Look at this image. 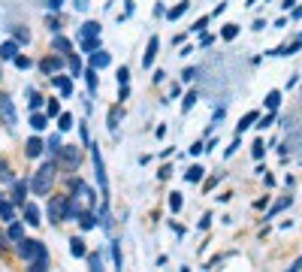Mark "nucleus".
<instances>
[{"label": "nucleus", "mask_w": 302, "mask_h": 272, "mask_svg": "<svg viewBox=\"0 0 302 272\" xmlns=\"http://www.w3.org/2000/svg\"><path fill=\"white\" fill-rule=\"evenodd\" d=\"M30 127H33V130H46V127H48V115H43V112H33L30 115Z\"/></svg>", "instance_id": "obj_27"}, {"label": "nucleus", "mask_w": 302, "mask_h": 272, "mask_svg": "<svg viewBox=\"0 0 302 272\" xmlns=\"http://www.w3.org/2000/svg\"><path fill=\"white\" fill-rule=\"evenodd\" d=\"M79 46H82V51H88V54H94V51L100 49V25H97V22H85V25H82V30H79Z\"/></svg>", "instance_id": "obj_4"}, {"label": "nucleus", "mask_w": 302, "mask_h": 272, "mask_svg": "<svg viewBox=\"0 0 302 272\" xmlns=\"http://www.w3.org/2000/svg\"><path fill=\"white\" fill-rule=\"evenodd\" d=\"M46 148H48V154H51V157H58V154H61V148H64V145H61V136H58V133H51V136H48V142H46Z\"/></svg>", "instance_id": "obj_28"}, {"label": "nucleus", "mask_w": 302, "mask_h": 272, "mask_svg": "<svg viewBox=\"0 0 302 272\" xmlns=\"http://www.w3.org/2000/svg\"><path fill=\"white\" fill-rule=\"evenodd\" d=\"M169 175H172V163H169V167H161V173H157V178H163V181H166Z\"/></svg>", "instance_id": "obj_55"}, {"label": "nucleus", "mask_w": 302, "mask_h": 272, "mask_svg": "<svg viewBox=\"0 0 302 272\" xmlns=\"http://www.w3.org/2000/svg\"><path fill=\"white\" fill-rule=\"evenodd\" d=\"M46 22H48V30H51V33H58V30H61V25H58V18H55V12H51V15L46 18Z\"/></svg>", "instance_id": "obj_50"}, {"label": "nucleus", "mask_w": 302, "mask_h": 272, "mask_svg": "<svg viewBox=\"0 0 302 272\" xmlns=\"http://www.w3.org/2000/svg\"><path fill=\"white\" fill-rule=\"evenodd\" d=\"M88 266H91V269H103V257H100V254H88Z\"/></svg>", "instance_id": "obj_43"}, {"label": "nucleus", "mask_w": 302, "mask_h": 272, "mask_svg": "<svg viewBox=\"0 0 302 272\" xmlns=\"http://www.w3.org/2000/svg\"><path fill=\"white\" fill-rule=\"evenodd\" d=\"M251 154H254V160H263V154H266V148H263V139H257V142L251 145Z\"/></svg>", "instance_id": "obj_42"}, {"label": "nucleus", "mask_w": 302, "mask_h": 272, "mask_svg": "<svg viewBox=\"0 0 302 272\" xmlns=\"http://www.w3.org/2000/svg\"><path fill=\"white\" fill-rule=\"evenodd\" d=\"M55 170H58V160L51 157V160H46L43 167L33 173V178H30V191L37 194V197H48L51 181H55Z\"/></svg>", "instance_id": "obj_3"}, {"label": "nucleus", "mask_w": 302, "mask_h": 272, "mask_svg": "<svg viewBox=\"0 0 302 272\" xmlns=\"http://www.w3.org/2000/svg\"><path fill=\"white\" fill-rule=\"evenodd\" d=\"M67 209H70V197H51L48 199V221L51 224L67 221Z\"/></svg>", "instance_id": "obj_6"}, {"label": "nucleus", "mask_w": 302, "mask_h": 272, "mask_svg": "<svg viewBox=\"0 0 302 272\" xmlns=\"http://www.w3.org/2000/svg\"><path fill=\"white\" fill-rule=\"evenodd\" d=\"M0 199H3V197H0Z\"/></svg>", "instance_id": "obj_63"}, {"label": "nucleus", "mask_w": 302, "mask_h": 272, "mask_svg": "<svg viewBox=\"0 0 302 272\" xmlns=\"http://www.w3.org/2000/svg\"><path fill=\"white\" fill-rule=\"evenodd\" d=\"M73 3H76V9H88V3H85V0H73Z\"/></svg>", "instance_id": "obj_62"}, {"label": "nucleus", "mask_w": 302, "mask_h": 272, "mask_svg": "<svg viewBox=\"0 0 302 272\" xmlns=\"http://www.w3.org/2000/svg\"><path fill=\"white\" fill-rule=\"evenodd\" d=\"M67 67H70V76H73V79L85 76V70H82V58H79L76 51H73V54H70V58H67Z\"/></svg>", "instance_id": "obj_19"}, {"label": "nucleus", "mask_w": 302, "mask_h": 272, "mask_svg": "<svg viewBox=\"0 0 302 272\" xmlns=\"http://www.w3.org/2000/svg\"><path fill=\"white\" fill-rule=\"evenodd\" d=\"M55 160H61L64 167H70V170H76L79 163H82V151H79V148H73V145H64L61 154H58Z\"/></svg>", "instance_id": "obj_8"}, {"label": "nucleus", "mask_w": 302, "mask_h": 272, "mask_svg": "<svg viewBox=\"0 0 302 272\" xmlns=\"http://www.w3.org/2000/svg\"><path fill=\"white\" fill-rule=\"evenodd\" d=\"M0 121H3L6 127H15V124H19V112H15V103H12L6 94H0Z\"/></svg>", "instance_id": "obj_7"}, {"label": "nucleus", "mask_w": 302, "mask_h": 272, "mask_svg": "<svg viewBox=\"0 0 302 272\" xmlns=\"http://www.w3.org/2000/svg\"><path fill=\"white\" fill-rule=\"evenodd\" d=\"M290 269H293V272H299V269H302V257H296V260H293V266H290Z\"/></svg>", "instance_id": "obj_60"}, {"label": "nucleus", "mask_w": 302, "mask_h": 272, "mask_svg": "<svg viewBox=\"0 0 302 272\" xmlns=\"http://www.w3.org/2000/svg\"><path fill=\"white\" fill-rule=\"evenodd\" d=\"M27 97H30V109H33V112H40V106H43V97L37 94V91H33V88H27Z\"/></svg>", "instance_id": "obj_39"}, {"label": "nucleus", "mask_w": 302, "mask_h": 272, "mask_svg": "<svg viewBox=\"0 0 302 272\" xmlns=\"http://www.w3.org/2000/svg\"><path fill=\"white\" fill-rule=\"evenodd\" d=\"M51 85L61 91V97H73V76H64V73H55L51 76Z\"/></svg>", "instance_id": "obj_10"}, {"label": "nucleus", "mask_w": 302, "mask_h": 272, "mask_svg": "<svg viewBox=\"0 0 302 272\" xmlns=\"http://www.w3.org/2000/svg\"><path fill=\"white\" fill-rule=\"evenodd\" d=\"M239 36V25H224V30H221V40H227V43H233Z\"/></svg>", "instance_id": "obj_36"}, {"label": "nucleus", "mask_w": 302, "mask_h": 272, "mask_svg": "<svg viewBox=\"0 0 302 272\" xmlns=\"http://www.w3.org/2000/svg\"><path fill=\"white\" fill-rule=\"evenodd\" d=\"M179 209H182V194H169V212L175 215Z\"/></svg>", "instance_id": "obj_41"}, {"label": "nucleus", "mask_w": 302, "mask_h": 272, "mask_svg": "<svg viewBox=\"0 0 302 272\" xmlns=\"http://www.w3.org/2000/svg\"><path fill=\"white\" fill-rule=\"evenodd\" d=\"M254 121H260V112H248V115H245V118H242V121L236 124V133L242 136V133L248 130V127H254Z\"/></svg>", "instance_id": "obj_25"}, {"label": "nucleus", "mask_w": 302, "mask_h": 272, "mask_svg": "<svg viewBox=\"0 0 302 272\" xmlns=\"http://www.w3.org/2000/svg\"><path fill=\"white\" fill-rule=\"evenodd\" d=\"M203 173H206V170L200 167V163H193V167L185 173V181H187V185H200V181H203Z\"/></svg>", "instance_id": "obj_24"}, {"label": "nucleus", "mask_w": 302, "mask_h": 272, "mask_svg": "<svg viewBox=\"0 0 302 272\" xmlns=\"http://www.w3.org/2000/svg\"><path fill=\"white\" fill-rule=\"evenodd\" d=\"M97 221H100V218H97L94 212H88V215H82V218H79V227H82V230H94V227H97Z\"/></svg>", "instance_id": "obj_31"}, {"label": "nucleus", "mask_w": 302, "mask_h": 272, "mask_svg": "<svg viewBox=\"0 0 302 272\" xmlns=\"http://www.w3.org/2000/svg\"><path fill=\"white\" fill-rule=\"evenodd\" d=\"M121 115H124V109L121 106H112L109 109V118H106V127H109V133L118 139V124H121Z\"/></svg>", "instance_id": "obj_14"}, {"label": "nucleus", "mask_w": 302, "mask_h": 272, "mask_svg": "<svg viewBox=\"0 0 302 272\" xmlns=\"http://www.w3.org/2000/svg\"><path fill=\"white\" fill-rule=\"evenodd\" d=\"M91 148V160H94V170H97V185H100V194L103 199H109V181H106V167H103V154H100V145H88Z\"/></svg>", "instance_id": "obj_5"}, {"label": "nucleus", "mask_w": 302, "mask_h": 272, "mask_svg": "<svg viewBox=\"0 0 302 272\" xmlns=\"http://www.w3.org/2000/svg\"><path fill=\"white\" fill-rule=\"evenodd\" d=\"M46 115H48V118H58V115H61V100L48 97V103H46Z\"/></svg>", "instance_id": "obj_34"}, {"label": "nucleus", "mask_w": 302, "mask_h": 272, "mask_svg": "<svg viewBox=\"0 0 302 272\" xmlns=\"http://www.w3.org/2000/svg\"><path fill=\"white\" fill-rule=\"evenodd\" d=\"M272 121H275V112H266V115L260 118V124H254V127H257V130H266V127H269Z\"/></svg>", "instance_id": "obj_44"}, {"label": "nucleus", "mask_w": 302, "mask_h": 272, "mask_svg": "<svg viewBox=\"0 0 302 272\" xmlns=\"http://www.w3.org/2000/svg\"><path fill=\"white\" fill-rule=\"evenodd\" d=\"M9 239H12V242H22V239H24V227H22L19 221L9 224Z\"/></svg>", "instance_id": "obj_35"}, {"label": "nucleus", "mask_w": 302, "mask_h": 272, "mask_svg": "<svg viewBox=\"0 0 302 272\" xmlns=\"http://www.w3.org/2000/svg\"><path fill=\"white\" fill-rule=\"evenodd\" d=\"M197 100H200L197 91H187V94H185V103H182V112H190V109L197 106Z\"/></svg>", "instance_id": "obj_37"}, {"label": "nucleus", "mask_w": 302, "mask_h": 272, "mask_svg": "<svg viewBox=\"0 0 302 272\" xmlns=\"http://www.w3.org/2000/svg\"><path fill=\"white\" fill-rule=\"evenodd\" d=\"M206 25H209V15L197 18V22H193V27H190V30H197V33H203V30H206Z\"/></svg>", "instance_id": "obj_48"}, {"label": "nucleus", "mask_w": 302, "mask_h": 272, "mask_svg": "<svg viewBox=\"0 0 302 272\" xmlns=\"http://www.w3.org/2000/svg\"><path fill=\"white\" fill-rule=\"evenodd\" d=\"M22 212H24V224H30V227H40V224H43V221H40V206H37V203H24Z\"/></svg>", "instance_id": "obj_13"}, {"label": "nucleus", "mask_w": 302, "mask_h": 272, "mask_svg": "<svg viewBox=\"0 0 302 272\" xmlns=\"http://www.w3.org/2000/svg\"><path fill=\"white\" fill-rule=\"evenodd\" d=\"M12 36H15L19 43H30V33H27L24 27H15V30H12Z\"/></svg>", "instance_id": "obj_45"}, {"label": "nucleus", "mask_w": 302, "mask_h": 272, "mask_svg": "<svg viewBox=\"0 0 302 272\" xmlns=\"http://www.w3.org/2000/svg\"><path fill=\"white\" fill-rule=\"evenodd\" d=\"M115 79H118V85H127V82H130V70H127V67H121Z\"/></svg>", "instance_id": "obj_46"}, {"label": "nucleus", "mask_w": 302, "mask_h": 272, "mask_svg": "<svg viewBox=\"0 0 302 272\" xmlns=\"http://www.w3.org/2000/svg\"><path fill=\"white\" fill-rule=\"evenodd\" d=\"M43 148H46V142H43L40 136H30V139H27V145H24V154H27V157H40V154H43Z\"/></svg>", "instance_id": "obj_17"}, {"label": "nucleus", "mask_w": 302, "mask_h": 272, "mask_svg": "<svg viewBox=\"0 0 302 272\" xmlns=\"http://www.w3.org/2000/svg\"><path fill=\"white\" fill-rule=\"evenodd\" d=\"M70 254H73V257H88V248H85L82 236H73V239H70Z\"/></svg>", "instance_id": "obj_22"}, {"label": "nucleus", "mask_w": 302, "mask_h": 272, "mask_svg": "<svg viewBox=\"0 0 302 272\" xmlns=\"http://www.w3.org/2000/svg\"><path fill=\"white\" fill-rule=\"evenodd\" d=\"M51 49H55L58 54H64V58H70V54H73V43H70L67 36H61V33H55V40H51Z\"/></svg>", "instance_id": "obj_15"}, {"label": "nucleus", "mask_w": 302, "mask_h": 272, "mask_svg": "<svg viewBox=\"0 0 302 272\" xmlns=\"http://www.w3.org/2000/svg\"><path fill=\"white\" fill-rule=\"evenodd\" d=\"M224 115H227V109H224V106H215V112H211V118H215V124H218V121H224Z\"/></svg>", "instance_id": "obj_51"}, {"label": "nucleus", "mask_w": 302, "mask_h": 272, "mask_svg": "<svg viewBox=\"0 0 302 272\" xmlns=\"http://www.w3.org/2000/svg\"><path fill=\"white\" fill-rule=\"evenodd\" d=\"M27 191H30V181H24V178H15L12 181V203L15 206H24V197H27Z\"/></svg>", "instance_id": "obj_9"}, {"label": "nucleus", "mask_w": 302, "mask_h": 272, "mask_svg": "<svg viewBox=\"0 0 302 272\" xmlns=\"http://www.w3.org/2000/svg\"><path fill=\"white\" fill-rule=\"evenodd\" d=\"M203 151H206V145H203V142H193L190 148H187V154H190V157H197V154H203Z\"/></svg>", "instance_id": "obj_49"}, {"label": "nucleus", "mask_w": 302, "mask_h": 272, "mask_svg": "<svg viewBox=\"0 0 302 272\" xmlns=\"http://www.w3.org/2000/svg\"><path fill=\"white\" fill-rule=\"evenodd\" d=\"M263 103H266V112H275V109H278V103H281V91H269Z\"/></svg>", "instance_id": "obj_30"}, {"label": "nucleus", "mask_w": 302, "mask_h": 272, "mask_svg": "<svg viewBox=\"0 0 302 272\" xmlns=\"http://www.w3.org/2000/svg\"><path fill=\"white\" fill-rule=\"evenodd\" d=\"M130 97V88L127 85H118V100H127Z\"/></svg>", "instance_id": "obj_54"}, {"label": "nucleus", "mask_w": 302, "mask_h": 272, "mask_svg": "<svg viewBox=\"0 0 302 272\" xmlns=\"http://www.w3.org/2000/svg\"><path fill=\"white\" fill-rule=\"evenodd\" d=\"M85 79H88V94H97V88H100V79H97V67H88L85 70Z\"/></svg>", "instance_id": "obj_23"}, {"label": "nucleus", "mask_w": 302, "mask_h": 272, "mask_svg": "<svg viewBox=\"0 0 302 272\" xmlns=\"http://www.w3.org/2000/svg\"><path fill=\"white\" fill-rule=\"evenodd\" d=\"M73 194H70V209H67V218H82V215H88V212H94V206H97V194L85 185L82 178H73Z\"/></svg>", "instance_id": "obj_1"}, {"label": "nucleus", "mask_w": 302, "mask_h": 272, "mask_svg": "<svg viewBox=\"0 0 302 272\" xmlns=\"http://www.w3.org/2000/svg\"><path fill=\"white\" fill-rule=\"evenodd\" d=\"M221 178H224V175H221V173H218V175H211V178H209V181H206V191H211V188H215V185H218V181H221Z\"/></svg>", "instance_id": "obj_56"}, {"label": "nucleus", "mask_w": 302, "mask_h": 272, "mask_svg": "<svg viewBox=\"0 0 302 272\" xmlns=\"http://www.w3.org/2000/svg\"><path fill=\"white\" fill-rule=\"evenodd\" d=\"M209 224H211V215H209V212H206V215H203V218H200V230H206V227H209Z\"/></svg>", "instance_id": "obj_57"}, {"label": "nucleus", "mask_w": 302, "mask_h": 272, "mask_svg": "<svg viewBox=\"0 0 302 272\" xmlns=\"http://www.w3.org/2000/svg\"><path fill=\"white\" fill-rule=\"evenodd\" d=\"M0 218H3L6 224L15 221V203H12V199H0Z\"/></svg>", "instance_id": "obj_21"}, {"label": "nucleus", "mask_w": 302, "mask_h": 272, "mask_svg": "<svg viewBox=\"0 0 302 272\" xmlns=\"http://www.w3.org/2000/svg\"><path fill=\"white\" fill-rule=\"evenodd\" d=\"M79 130H82V142H85V145H91V133H88V124H79Z\"/></svg>", "instance_id": "obj_53"}, {"label": "nucleus", "mask_w": 302, "mask_h": 272, "mask_svg": "<svg viewBox=\"0 0 302 272\" xmlns=\"http://www.w3.org/2000/svg\"><path fill=\"white\" fill-rule=\"evenodd\" d=\"M169 227L175 230V236H185V227H182V224H175V221H169Z\"/></svg>", "instance_id": "obj_58"}, {"label": "nucleus", "mask_w": 302, "mask_h": 272, "mask_svg": "<svg viewBox=\"0 0 302 272\" xmlns=\"http://www.w3.org/2000/svg\"><path fill=\"white\" fill-rule=\"evenodd\" d=\"M61 67H64V54H51V58H43V61H40V70L46 73V76L61 73Z\"/></svg>", "instance_id": "obj_11"}, {"label": "nucleus", "mask_w": 302, "mask_h": 272, "mask_svg": "<svg viewBox=\"0 0 302 272\" xmlns=\"http://www.w3.org/2000/svg\"><path fill=\"white\" fill-rule=\"evenodd\" d=\"M12 181H15V175L9 173V163L0 160V185H12Z\"/></svg>", "instance_id": "obj_33"}, {"label": "nucleus", "mask_w": 302, "mask_h": 272, "mask_svg": "<svg viewBox=\"0 0 302 272\" xmlns=\"http://www.w3.org/2000/svg\"><path fill=\"white\" fill-rule=\"evenodd\" d=\"M46 6H48V12H58L64 6V0H46Z\"/></svg>", "instance_id": "obj_52"}, {"label": "nucleus", "mask_w": 302, "mask_h": 272, "mask_svg": "<svg viewBox=\"0 0 302 272\" xmlns=\"http://www.w3.org/2000/svg\"><path fill=\"white\" fill-rule=\"evenodd\" d=\"M290 203H293V197H284V199H278V203H275V206H272L269 212H266V221H269V218H275L278 212H284V209H287Z\"/></svg>", "instance_id": "obj_29"}, {"label": "nucleus", "mask_w": 302, "mask_h": 272, "mask_svg": "<svg viewBox=\"0 0 302 272\" xmlns=\"http://www.w3.org/2000/svg\"><path fill=\"white\" fill-rule=\"evenodd\" d=\"M154 136H157V139H163V136H166V127H163V124H157V130H154Z\"/></svg>", "instance_id": "obj_59"}, {"label": "nucleus", "mask_w": 302, "mask_h": 272, "mask_svg": "<svg viewBox=\"0 0 302 272\" xmlns=\"http://www.w3.org/2000/svg\"><path fill=\"white\" fill-rule=\"evenodd\" d=\"M118 245H121V242H112V245H109V251H112V263L121 269V266H124V257H121V248H118Z\"/></svg>", "instance_id": "obj_38"}, {"label": "nucleus", "mask_w": 302, "mask_h": 272, "mask_svg": "<svg viewBox=\"0 0 302 272\" xmlns=\"http://www.w3.org/2000/svg\"><path fill=\"white\" fill-rule=\"evenodd\" d=\"M299 46H302V36H299V40H293V43H287V46H281V49H275V51H269V54H278V58H290V54L299 51Z\"/></svg>", "instance_id": "obj_20"}, {"label": "nucleus", "mask_w": 302, "mask_h": 272, "mask_svg": "<svg viewBox=\"0 0 302 272\" xmlns=\"http://www.w3.org/2000/svg\"><path fill=\"white\" fill-rule=\"evenodd\" d=\"M19 257L30 263V272H43L48 269V248L37 239H22L19 242Z\"/></svg>", "instance_id": "obj_2"}, {"label": "nucleus", "mask_w": 302, "mask_h": 272, "mask_svg": "<svg viewBox=\"0 0 302 272\" xmlns=\"http://www.w3.org/2000/svg\"><path fill=\"white\" fill-rule=\"evenodd\" d=\"M187 9H190V3H187V0H182V3H175V6L166 12V18H169V22H179V18H182Z\"/></svg>", "instance_id": "obj_26"}, {"label": "nucleus", "mask_w": 302, "mask_h": 272, "mask_svg": "<svg viewBox=\"0 0 302 272\" xmlns=\"http://www.w3.org/2000/svg\"><path fill=\"white\" fill-rule=\"evenodd\" d=\"M19 54V40H6L0 43V61H12Z\"/></svg>", "instance_id": "obj_16"}, {"label": "nucleus", "mask_w": 302, "mask_h": 272, "mask_svg": "<svg viewBox=\"0 0 302 272\" xmlns=\"http://www.w3.org/2000/svg\"><path fill=\"white\" fill-rule=\"evenodd\" d=\"M197 73H200L197 67H187V70L182 73V82H193V79H197Z\"/></svg>", "instance_id": "obj_47"}, {"label": "nucleus", "mask_w": 302, "mask_h": 272, "mask_svg": "<svg viewBox=\"0 0 302 272\" xmlns=\"http://www.w3.org/2000/svg\"><path fill=\"white\" fill-rule=\"evenodd\" d=\"M12 64L19 67V70H30V64H33V61L27 58V54H15V58H12Z\"/></svg>", "instance_id": "obj_40"}, {"label": "nucleus", "mask_w": 302, "mask_h": 272, "mask_svg": "<svg viewBox=\"0 0 302 272\" xmlns=\"http://www.w3.org/2000/svg\"><path fill=\"white\" fill-rule=\"evenodd\" d=\"M6 239H9V233H6V236H3V233H0V251H3V248H6Z\"/></svg>", "instance_id": "obj_61"}, {"label": "nucleus", "mask_w": 302, "mask_h": 272, "mask_svg": "<svg viewBox=\"0 0 302 272\" xmlns=\"http://www.w3.org/2000/svg\"><path fill=\"white\" fill-rule=\"evenodd\" d=\"M58 130H61V133L73 130V115H70V112H61V115H58Z\"/></svg>", "instance_id": "obj_32"}, {"label": "nucleus", "mask_w": 302, "mask_h": 272, "mask_svg": "<svg viewBox=\"0 0 302 272\" xmlns=\"http://www.w3.org/2000/svg\"><path fill=\"white\" fill-rule=\"evenodd\" d=\"M112 64V54L109 51H103V49H97L94 54H91V67H97V70H106Z\"/></svg>", "instance_id": "obj_18"}, {"label": "nucleus", "mask_w": 302, "mask_h": 272, "mask_svg": "<svg viewBox=\"0 0 302 272\" xmlns=\"http://www.w3.org/2000/svg\"><path fill=\"white\" fill-rule=\"evenodd\" d=\"M157 49H161V40H157V36H151V40H148V49H145V54H142V70H151V67H154Z\"/></svg>", "instance_id": "obj_12"}]
</instances>
